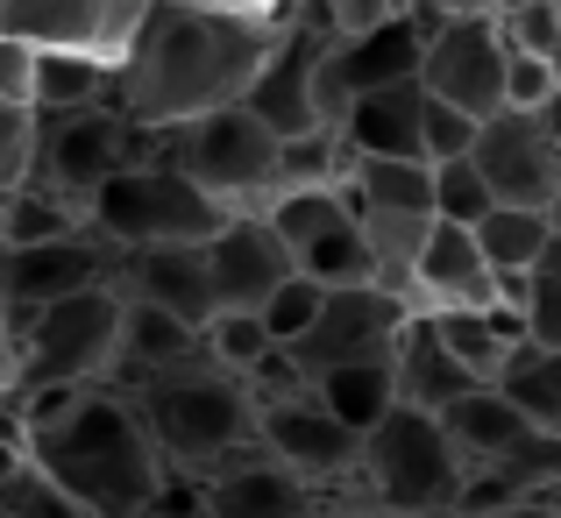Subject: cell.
<instances>
[{
    "instance_id": "cell-1",
    "label": "cell",
    "mask_w": 561,
    "mask_h": 518,
    "mask_svg": "<svg viewBox=\"0 0 561 518\" xmlns=\"http://www.w3.org/2000/svg\"><path fill=\"white\" fill-rule=\"evenodd\" d=\"M285 14H242V8H199V0H150L114 65V107L136 128H179L192 114H214L249 93L263 71Z\"/></svg>"
},
{
    "instance_id": "cell-2",
    "label": "cell",
    "mask_w": 561,
    "mask_h": 518,
    "mask_svg": "<svg viewBox=\"0 0 561 518\" xmlns=\"http://www.w3.org/2000/svg\"><path fill=\"white\" fill-rule=\"evenodd\" d=\"M22 454L93 518H136L171 483L164 454H157L150 426L136 419L122 383H79V398L57 419L22 434Z\"/></svg>"
},
{
    "instance_id": "cell-3",
    "label": "cell",
    "mask_w": 561,
    "mask_h": 518,
    "mask_svg": "<svg viewBox=\"0 0 561 518\" xmlns=\"http://www.w3.org/2000/svg\"><path fill=\"white\" fill-rule=\"evenodd\" d=\"M128 405H136V419L150 426L157 454H164L171 476H214L228 454L256 448V398H249V383L234 377L228 362H214V355H185V362L157 369V377L142 383H122Z\"/></svg>"
},
{
    "instance_id": "cell-4",
    "label": "cell",
    "mask_w": 561,
    "mask_h": 518,
    "mask_svg": "<svg viewBox=\"0 0 561 518\" xmlns=\"http://www.w3.org/2000/svg\"><path fill=\"white\" fill-rule=\"evenodd\" d=\"M462 454H455L440 412H420L398 398L391 412L363 434L356 469H348V491L377 505L383 518H455V497H462Z\"/></svg>"
},
{
    "instance_id": "cell-5",
    "label": "cell",
    "mask_w": 561,
    "mask_h": 518,
    "mask_svg": "<svg viewBox=\"0 0 561 518\" xmlns=\"http://www.w3.org/2000/svg\"><path fill=\"white\" fill-rule=\"evenodd\" d=\"M85 220L114 249H171V242H214L228 206L206 185H192L164 150H150L136 164H122L114 177H100L93 199H85Z\"/></svg>"
},
{
    "instance_id": "cell-6",
    "label": "cell",
    "mask_w": 561,
    "mask_h": 518,
    "mask_svg": "<svg viewBox=\"0 0 561 518\" xmlns=\"http://www.w3.org/2000/svg\"><path fill=\"white\" fill-rule=\"evenodd\" d=\"M157 150L192 185H206L228 214H271L277 206V128L256 107L228 100L214 114H192L179 128H157Z\"/></svg>"
},
{
    "instance_id": "cell-7",
    "label": "cell",
    "mask_w": 561,
    "mask_h": 518,
    "mask_svg": "<svg viewBox=\"0 0 561 518\" xmlns=\"http://www.w3.org/2000/svg\"><path fill=\"white\" fill-rule=\"evenodd\" d=\"M114 342H122V285L100 277L28 313V327L14 334V383H107Z\"/></svg>"
},
{
    "instance_id": "cell-8",
    "label": "cell",
    "mask_w": 561,
    "mask_h": 518,
    "mask_svg": "<svg viewBox=\"0 0 561 518\" xmlns=\"http://www.w3.org/2000/svg\"><path fill=\"white\" fill-rule=\"evenodd\" d=\"M36 114V136H28V177L22 185H50L65 199H93L100 177H114L122 164L157 150L150 128H136L114 100H93V107H28Z\"/></svg>"
},
{
    "instance_id": "cell-9",
    "label": "cell",
    "mask_w": 561,
    "mask_h": 518,
    "mask_svg": "<svg viewBox=\"0 0 561 518\" xmlns=\"http://www.w3.org/2000/svg\"><path fill=\"white\" fill-rule=\"evenodd\" d=\"M405 313L412 306L398 299V291H383L377 277H363V285H328L313 327H306L299 342H285V355L299 362L306 383L328 377V369H342V362H383V355L398 348Z\"/></svg>"
},
{
    "instance_id": "cell-10",
    "label": "cell",
    "mask_w": 561,
    "mask_h": 518,
    "mask_svg": "<svg viewBox=\"0 0 561 518\" xmlns=\"http://www.w3.org/2000/svg\"><path fill=\"white\" fill-rule=\"evenodd\" d=\"M420 85L434 100H455L477 122H491L505 107V28H497V14L477 8V14H448V22L426 28Z\"/></svg>"
},
{
    "instance_id": "cell-11",
    "label": "cell",
    "mask_w": 561,
    "mask_h": 518,
    "mask_svg": "<svg viewBox=\"0 0 561 518\" xmlns=\"http://www.w3.org/2000/svg\"><path fill=\"white\" fill-rule=\"evenodd\" d=\"M271 228L285 234L291 263L320 285H363L370 277V242H363V214L348 199V185H313L285 192L271 206Z\"/></svg>"
},
{
    "instance_id": "cell-12",
    "label": "cell",
    "mask_w": 561,
    "mask_h": 518,
    "mask_svg": "<svg viewBox=\"0 0 561 518\" xmlns=\"http://www.w3.org/2000/svg\"><path fill=\"white\" fill-rule=\"evenodd\" d=\"M122 249L107 242L100 228H79V234H57V242H22V249H0V299H8V327L22 334L28 313H43L50 299L79 285H100L114 277Z\"/></svg>"
},
{
    "instance_id": "cell-13",
    "label": "cell",
    "mask_w": 561,
    "mask_h": 518,
    "mask_svg": "<svg viewBox=\"0 0 561 518\" xmlns=\"http://www.w3.org/2000/svg\"><path fill=\"white\" fill-rule=\"evenodd\" d=\"M256 448H271L277 462L299 469V476L320 483V491H348V469H356L363 434L334 419V412L313 398V383H306V391H291V398L256 405Z\"/></svg>"
},
{
    "instance_id": "cell-14",
    "label": "cell",
    "mask_w": 561,
    "mask_h": 518,
    "mask_svg": "<svg viewBox=\"0 0 561 518\" xmlns=\"http://www.w3.org/2000/svg\"><path fill=\"white\" fill-rule=\"evenodd\" d=\"M469 164L483 171L491 199L505 206H540L554 214L561 199V150L540 136V122L526 107H497L491 122H477V142H469Z\"/></svg>"
},
{
    "instance_id": "cell-15",
    "label": "cell",
    "mask_w": 561,
    "mask_h": 518,
    "mask_svg": "<svg viewBox=\"0 0 561 518\" xmlns=\"http://www.w3.org/2000/svg\"><path fill=\"white\" fill-rule=\"evenodd\" d=\"M150 0H0V28L22 36L28 50H93L122 65Z\"/></svg>"
},
{
    "instance_id": "cell-16",
    "label": "cell",
    "mask_w": 561,
    "mask_h": 518,
    "mask_svg": "<svg viewBox=\"0 0 561 518\" xmlns=\"http://www.w3.org/2000/svg\"><path fill=\"white\" fill-rule=\"evenodd\" d=\"M320 483H306L299 469H285L271 448H242L199 476V505L206 518H313L320 511Z\"/></svg>"
},
{
    "instance_id": "cell-17",
    "label": "cell",
    "mask_w": 561,
    "mask_h": 518,
    "mask_svg": "<svg viewBox=\"0 0 561 518\" xmlns=\"http://www.w3.org/2000/svg\"><path fill=\"white\" fill-rule=\"evenodd\" d=\"M206 270H214V299L220 306H249V313H263V299H271L299 263H291L285 234L271 228V214H228L220 234L206 242Z\"/></svg>"
},
{
    "instance_id": "cell-18",
    "label": "cell",
    "mask_w": 561,
    "mask_h": 518,
    "mask_svg": "<svg viewBox=\"0 0 561 518\" xmlns=\"http://www.w3.org/2000/svg\"><path fill=\"white\" fill-rule=\"evenodd\" d=\"M114 285L128 299H150L164 313H179L185 327H206L220 313L214 299V270H206V242H171V249H122Z\"/></svg>"
},
{
    "instance_id": "cell-19",
    "label": "cell",
    "mask_w": 561,
    "mask_h": 518,
    "mask_svg": "<svg viewBox=\"0 0 561 518\" xmlns=\"http://www.w3.org/2000/svg\"><path fill=\"white\" fill-rule=\"evenodd\" d=\"M440 306H491V256L477 249V228L434 214L412 263V313H440Z\"/></svg>"
},
{
    "instance_id": "cell-20",
    "label": "cell",
    "mask_w": 561,
    "mask_h": 518,
    "mask_svg": "<svg viewBox=\"0 0 561 518\" xmlns=\"http://www.w3.org/2000/svg\"><path fill=\"white\" fill-rule=\"evenodd\" d=\"M420 107H426L420 79H391V85L356 93V107H348V122H342L348 150H356V157H420V164H426Z\"/></svg>"
},
{
    "instance_id": "cell-21",
    "label": "cell",
    "mask_w": 561,
    "mask_h": 518,
    "mask_svg": "<svg viewBox=\"0 0 561 518\" xmlns=\"http://www.w3.org/2000/svg\"><path fill=\"white\" fill-rule=\"evenodd\" d=\"M199 348H206L199 327H185L179 313H164V306L128 299V291H122V342H114L107 383H142V377H157V369L185 362V355H199Z\"/></svg>"
},
{
    "instance_id": "cell-22",
    "label": "cell",
    "mask_w": 561,
    "mask_h": 518,
    "mask_svg": "<svg viewBox=\"0 0 561 518\" xmlns=\"http://www.w3.org/2000/svg\"><path fill=\"white\" fill-rule=\"evenodd\" d=\"M391 377H398V398L420 405V412H440V405H455L462 391H477V377L440 348V334H434V320H426V313H405L398 348H391Z\"/></svg>"
},
{
    "instance_id": "cell-23",
    "label": "cell",
    "mask_w": 561,
    "mask_h": 518,
    "mask_svg": "<svg viewBox=\"0 0 561 518\" xmlns=\"http://www.w3.org/2000/svg\"><path fill=\"white\" fill-rule=\"evenodd\" d=\"M356 214H363V242H370V277L412 306V263H420V242H426V228H434V214H412V206H363V199H356Z\"/></svg>"
},
{
    "instance_id": "cell-24",
    "label": "cell",
    "mask_w": 561,
    "mask_h": 518,
    "mask_svg": "<svg viewBox=\"0 0 561 518\" xmlns=\"http://www.w3.org/2000/svg\"><path fill=\"white\" fill-rule=\"evenodd\" d=\"M313 398L334 412L342 426H356V434H370L383 412L398 405V377H391V355L383 362H342L328 369V377H313Z\"/></svg>"
},
{
    "instance_id": "cell-25",
    "label": "cell",
    "mask_w": 561,
    "mask_h": 518,
    "mask_svg": "<svg viewBox=\"0 0 561 518\" xmlns=\"http://www.w3.org/2000/svg\"><path fill=\"white\" fill-rule=\"evenodd\" d=\"M93 228L79 199L50 185H8L0 192V249H22V242H57V234H79Z\"/></svg>"
},
{
    "instance_id": "cell-26",
    "label": "cell",
    "mask_w": 561,
    "mask_h": 518,
    "mask_svg": "<svg viewBox=\"0 0 561 518\" xmlns=\"http://www.w3.org/2000/svg\"><path fill=\"white\" fill-rule=\"evenodd\" d=\"M114 93V65L93 50H36V79H28V107H93Z\"/></svg>"
},
{
    "instance_id": "cell-27",
    "label": "cell",
    "mask_w": 561,
    "mask_h": 518,
    "mask_svg": "<svg viewBox=\"0 0 561 518\" xmlns=\"http://www.w3.org/2000/svg\"><path fill=\"white\" fill-rule=\"evenodd\" d=\"M497 391L526 412L534 426L561 434V348H540V342H519L497 369Z\"/></svg>"
},
{
    "instance_id": "cell-28",
    "label": "cell",
    "mask_w": 561,
    "mask_h": 518,
    "mask_svg": "<svg viewBox=\"0 0 561 518\" xmlns=\"http://www.w3.org/2000/svg\"><path fill=\"white\" fill-rule=\"evenodd\" d=\"M348 150L342 128H306V136H277V199L285 192H313V185H348Z\"/></svg>"
},
{
    "instance_id": "cell-29",
    "label": "cell",
    "mask_w": 561,
    "mask_h": 518,
    "mask_svg": "<svg viewBox=\"0 0 561 518\" xmlns=\"http://www.w3.org/2000/svg\"><path fill=\"white\" fill-rule=\"evenodd\" d=\"M554 234V214H540V206H505L497 199L491 214L477 220V249L491 256V270H534V256L548 249Z\"/></svg>"
},
{
    "instance_id": "cell-30",
    "label": "cell",
    "mask_w": 561,
    "mask_h": 518,
    "mask_svg": "<svg viewBox=\"0 0 561 518\" xmlns=\"http://www.w3.org/2000/svg\"><path fill=\"white\" fill-rule=\"evenodd\" d=\"M434 320V334H440V348L455 355V362L469 369L477 383H497V369H505V334L491 327V313L483 306H440V313H426Z\"/></svg>"
},
{
    "instance_id": "cell-31",
    "label": "cell",
    "mask_w": 561,
    "mask_h": 518,
    "mask_svg": "<svg viewBox=\"0 0 561 518\" xmlns=\"http://www.w3.org/2000/svg\"><path fill=\"white\" fill-rule=\"evenodd\" d=\"M199 342H206V355H214V362H228L234 377H249V369H256L263 355L277 348L271 327H263V313H249V306H220V313L199 327Z\"/></svg>"
},
{
    "instance_id": "cell-32",
    "label": "cell",
    "mask_w": 561,
    "mask_h": 518,
    "mask_svg": "<svg viewBox=\"0 0 561 518\" xmlns=\"http://www.w3.org/2000/svg\"><path fill=\"white\" fill-rule=\"evenodd\" d=\"M0 518H93V511H85L79 497H65V491H57V483L22 454V462L0 476Z\"/></svg>"
},
{
    "instance_id": "cell-33",
    "label": "cell",
    "mask_w": 561,
    "mask_h": 518,
    "mask_svg": "<svg viewBox=\"0 0 561 518\" xmlns=\"http://www.w3.org/2000/svg\"><path fill=\"white\" fill-rule=\"evenodd\" d=\"M491 185H483V171L469 164V157H440L434 164V214L440 220H462V228H477L483 214H491Z\"/></svg>"
},
{
    "instance_id": "cell-34",
    "label": "cell",
    "mask_w": 561,
    "mask_h": 518,
    "mask_svg": "<svg viewBox=\"0 0 561 518\" xmlns=\"http://www.w3.org/2000/svg\"><path fill=\"white\" fill-rule=\"evenodd\" d=\"M526 334L540 348H561V220L548 234V249L534 256V291H526Z\"/></svg>"
},
{
    "instance_id": "cell-35",
    "label": "cell",
    "mask_w": 561,
    "mask_h": 518,
    "mask_svg": "<svg viewBox=\"0 0 561 518\" xmlns=\"http://www.w3.org/2000/svg\"><path fill=\"white\" fill-rule=\"evenodd\" d=\"M320 299H328V285H320V277H306V270H291L285 285L263 299V327H271V342H299V334L313 327Z\"/></svg>"
},
{
    "instance_id": "cell-36",
    "label": "cell",
    "mask_w": 561,
    "mask_h": 518,
    "mask_svg": "<svg viewBox=\"0 0 561 518\" xmlns=\"http://www.w3.org/2000/svg\"><path fill=\"white\" fill-rule=\"evenodd\" d=\"M420 136H426V164H440V157H469V142H477V114H462L455 100H434V93H426Z\"/></svg>"
},
{
    "instance_id": "cell-37",
    "label": "cell",
    "mask_w": 561,
    "mask_h": 518,
    "mask_svg": "<svg viewBox=\"0 0 561 518\" xmlns=\"http://www.w3.org/2000/svg\"><path fill=\"white\" fill-rule=\"evenodd\" d=\"M328 22V36H363V28L391 22V14H412V0H299Z\"/></svg>"
},
{
    "instance_id": "cell-38",
    "label": "cell",
    "mask_w": 561,
    "mask_h": 518,
    "mask_svg": "<svg viewBox=\"0 0 561 518\" xmlns=\"http://www.w3.org/2000/svg\"><path fill=\"white\" fill-rule=\"evenodd\" d=\"M497 28H505V43H512V50L548 57V50H554V36H561V14L548 8V0H519V8H505V14H497Z\"/></svg>"
},
{
    "instance_id": "cell-39",
    "label": "cell",
    "mask_w": 561,
    "mask_h": 518,
    "mask_svg": "<svg viewBox=\"0 0 561 518\" xmlns=\"http://www.w3.org/2000/svg\"><path fill=\"white\" fill-rule=\"evenodd\" d=\"M28 136H36V114L22 100H0V192L28 177Z\"/></svg>"
},
{
    "instance_id": "cell-40",
    "label": "cell",
    "mask_w": 561,
    "mask_h": 518,
    "mask_svg": "<svg viewBox=\"0 0 561 518\" xmlns=\"http://www.w3.org/2000/svg\"><path fill=\"white\" fill-rule=\"evenodd\" d=\"M548 93H554V65L505 43V107H540Z\"/></svg>"
},
{
    "instance_id": "cell-41",
    "label": "cell",
    "mask_w": 561,
    "mask_h": 518,
    "mask_svg": "<svg viewBox=\"0 0 561 518\" xmlns=\"http://www.w3.org/2000/svg\"><path fill=\"white\" fill-rule=\"evenodd\" d=\"M28 79H36V50L0 28V100H22L28 107Z\"/></svg>"
},
{
    "instance_id": "cell-42",
    "label": "cell",
    "mask_w": 561,
    "mask_h": 518,
    "mask_svg": "<svg viewBox=\"0 0 561 518\" xmlns=\"http://www.w3.org/2000/svg\"><path fill=\"white\" fill-rule=\"evenodd\" d=\"M526 114H534V122H540V136H548L554 150H561V79H554V93L540 100V107H526Z\"/></svg>"
},
{
    "instance_id": "cell-43",
    "label": "cell",
    "mask_w": 561,
    "mask_h": 518,
    "mask_svg": "<svg viewBox=\"0 0 561 518\" xmlns=\"http://www.w3.org/2000/svg\"><path fill=\"white\" fill-rule=\"evenodd\" d=\"M14 383V327H8V299H0V391Z\"/></svg>"
},
{
    "instance_id": "cell-44",
    "label": "cell",
    "mask_w": 561,
    "mask_h": 518,
    "mask_svg": "<svg viewBox=\"0 0 561 518\" xmlns=\"http://www.w3.org/2000/svg\"><path fill=\"white\" fill-rule=\"evenodd\" d=\"M199 8H242V14H285L291 0H199Z\"/></svg>"
},
{
    "instance_id": "cell-45",
    "label": "cell",
    "mask_w": 561,
    "mask_h": 518,
    "mask_svg": "<svg viewBox=\"0 0 561 518\" xmlns=\"http://www.w3.org/2000/svg\"><path fill=\"white\" fill-rule=\"evenodd\" d=\"M497 518H561L554 497H526V505H512V511H497Z\"/></svg>"
},
{
    "instance_id": "cell-46",
    "label": "cell",
    "mask_w": 561,
    "mask_h": 518,
    "mask_svg": "<svg viewBox=\"0 0 561 518\" xmlns=\"http://www.w3.org/2000/svg\"><path fill=\"white\" fill-rule=\"evenodd\" d=\"M14 462H22V448H14V440H0V476H8Z\"/></svg>"
},
{
    "instance_id": "cell-47",
    "label": "cell",
    "mask_w": 561,
    "mask_h": 518,
    "mask_svg": "<svg viewBox=\"0 0 561 518\" xmlns=\"http://www.w3.org/2000/svg\"><path fill=\"white\" fill-rule=\"evenodd\" d=\"M548 65H554V79H561V36H554V50H548Z\"/></svg>"
},
{
    "instance_id": "cell-48",
    "label": "cell",
    "mask_w": 561,
    "mask_h": 518,
    "mask_svg": "<svg viewBox=\"0 0 561 518\" xmlns=\"http://www.w3.org/2000/svg\"><path fill=\"white\" fill-rule=\"evenodd\" d=\"M548 8H554V14H561V0H548Z\"/></svg>"
},
{
    "instance_id": "cell-49",
    "label": "cell",
    "mask_w": 561,
    "mask_h": 518,
    "mask_svg": "<svg viewBox=\"0 0 561 518\" xmlns=\"http://www.w3.org/2000/svg\"><path fill=\"white\" fill-rule=\"evenodd\" d=\"M554 220H561V199H554Z\"/></svg>"
}]
</instances>
